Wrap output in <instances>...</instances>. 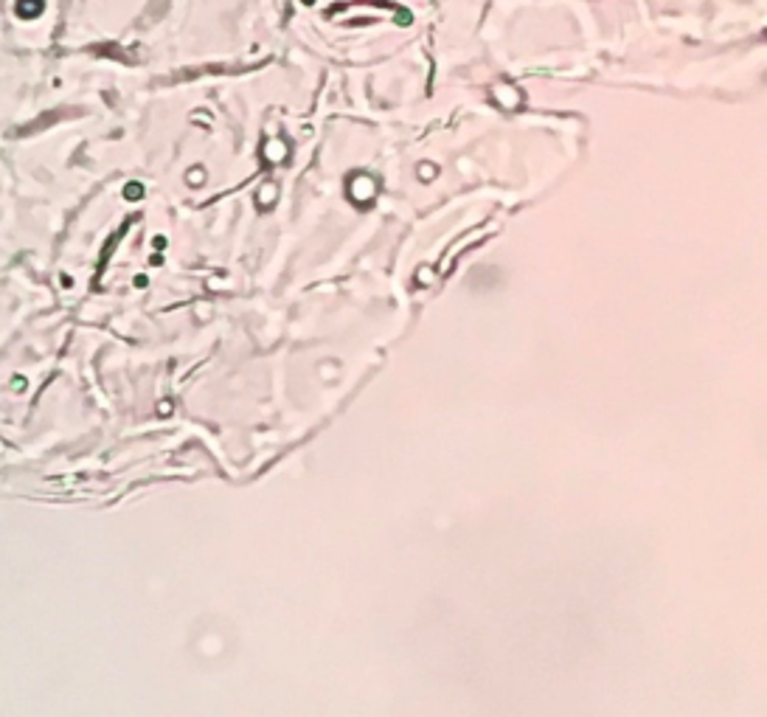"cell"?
Masks as SVG:
<instances>
[{
  "instance_id": "6da1fadb",
  "label": "cell",
  "mask_w": 767,
  "mask_h": 717,
  "mask_svg": "<svg viewBox=\"0 0 767 717\" xmlns=\"http://www.w3.org/2000/svg\"><path fill=\"white\" fill-rule=\"evenodd\" d=\"M45 12V0H17L15 3V15L20 20H34Z\"/></svg>"
},
{
  "instance_id": "7a4b0ae2",
  "label": "cell",
  "mask_w": 767,
  "mask_h": 717,
  "mask_svg": "<svg viewBox=\"0 0 767 717\" xmlns=\"http://www.w3.org/2000/svg\"><path fill=\"white\" fill-rule=\"evenodd\" d=\"M141 194H144V186H141V183H127V186H124V197H127V200H138Z\"/></svg>"
},
{
  "instance_id": "3957f363",
  "label": "cell",
  "mask_w": 767,
  "mask_h": 717,
  "mask_svg": "<svg viewBox=\"0 0 767 717\" xmlns=\"http://www.w3.org/2000/svg\"><path fill=\"white\" fill-rule=\"evenodd\" d=\"M188 183H191V186H200V183H202V172H200V169H197V172L191 169V172H188Z\"/></svg>"
},
{
  "instance_id": "277c9868",
  "label": "cell",
  "mask_w": 767,
  "mask_h": 717,
  "mask_svg": "<svg viewBox=\"0 0 767 717\" xmlns=\"http://www.w3.org/2000/svg\"><path fill=\"white\" fill-rule=\"evenodd\" d=\"M301 3H304V6H312V3H315V0H301Z\"/></svg>"
}]
</instances>
